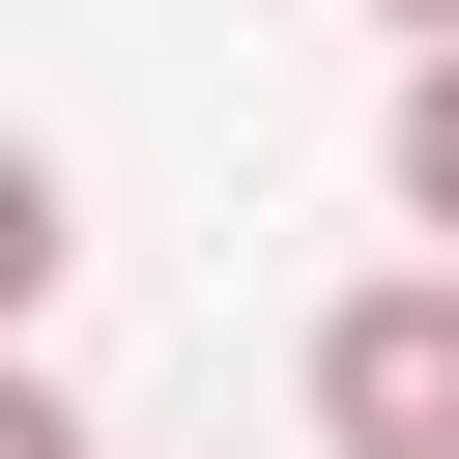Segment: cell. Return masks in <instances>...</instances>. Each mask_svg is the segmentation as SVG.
<instances>
[{
  "instance_id": "cell-2",
  "label": "cell",
  "mask_w": 459,
  "mask_h": 459,
  "mask_svg": "<svg viewBox=\"0 0 459 459\" xmlns=\"http://www.w3.org/2000/svg\"><path fill=\"white\" fill-rule=\"evenodd\" d=\"M373 201H402V230L459 258V57H402V115H373Z\"/></svg>"
},
{
  "instance_id": "cell-3",
  "label": "cell",
  "mask_w": 459,
  "mask_h": 459,
  "mask_svg": "<svg viewBox=\"0 0 459 459\" xmlns=\"http://www.w3.org/2000/svg\"><path fill=\"white\" fill-rule=\"evenodd\" d=\"M373 29H402V57H459V0H373Z\"/></svg>"
},
{
  "instance_id": "cell-1",
  "label": "cell",
  "mask_w": 459,
  "mask_h": 459,
  "mask_svg": "<svg viewBox=\"0 0 459 459\" xmlns=\"http://www.w3.org/2000/svg\"><path fill=\"white\" fill-rule=\"evenodd\" d=\"M316 459H459V258H373L316 316Z\"/></svg>"
}]
</instances>
